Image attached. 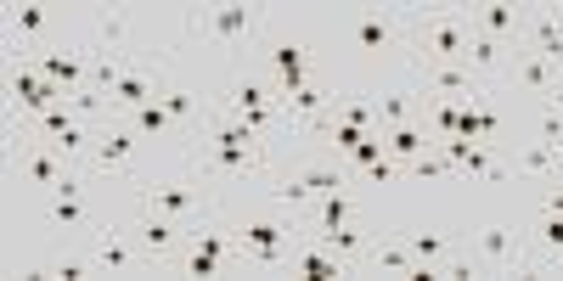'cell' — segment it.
<instances>
[{
    "instance_id": "17",
    "label": "cell",
    "mask_w": 563,
    "mask_h": 281,
    "mask_svg": "<svg viewBox=\"0 0 563 281\" xmlns=\"http://www.w3.org/2000/svg\"><path fill=\"white\" fill-rule=\"evenodd\" d=\"M7 34H12V57H40V40L52 34V12L23 0V7L7 12Z\"/></svg>"
},
{
    "instance_id": "10",
    "label": "cell",
    "mask_w": 563,
    "mask_h": 281,
    "mask_svg": "<svg viewBox=\"0 0 563 281\" xmlns=\"http://www.w3.org/2000/svg\"><path fill=\"white\" fill-rule=\"evenodd\" d=\"M350 40L366 57H384L395 45H406V12L395 7H350Z\"/></svg>"
},
{
    "instance_id": "9",
    "label": "cell",
    "mask_w": 563,
    "mask_h": 281,
    "mask_svg": "<svg viewBox=\"0 0 563 281\" xmlns=\"http://www.w3.org/2000/svg\"><path fill=\"white\" fill-rule=\"evenodd\" d=\"M135 153H141V135L124 124V119H108L97 130V140H90L85 153V175H135Z\"/></svg>"
},
{
    "instance_id": "4",
    "label": "cell",
    "mask_w": 563,
    "mask_h": 281,
    "mask_svg": "<svg viewBox=\"0 0 563 281\" xmlns=\"http://www.w3.org/2000/svg\"><path fill=\"white\" fill-rule=\"evenodd\" d=\"M265 23H271V12H265V7H254V0H220V7H186V34L209 40L214 52H225V57L249 52V45L265 34Z\"/></svg>"
},
{
    "instance_id": "25",
    "label": "cell",
    "mask_w": 563,
    "mask_h": 281,
    "mask_svg": "<svg viewBox=\"0 0 563 281\" xmlns=\"http://www.w3.org/2000/svg\"><path fill=\"white\" fill-rule=\"evenodd\" d=\"M456 135H467V140H485V147H496V135H501V113H496V108H485V97H479V102H467V108H462V124H456Z\"/></svg>"
},
{
    "instance_id": "34",
    "label": "cell",
    "mask_w": 563,
    "mask_h": 281,
    "mask_svg": "<svg viewBox=\"0 0 563 281\" xmlns=\"http://www.w3.org/2000/svg\"><path fill=\"white\" fill-rule=\"evenodd\" d=\"M547 102H558V108H563V85H558V90H552V97H547Z\"/></svg>"
},
{
    "instance_id": "19",
    "label": "cell",
    "mask_w": 563,
    "mask_h": 281,
    "mask_svg": "<svg viewBox=\"0 0 563 281\" xmlns=\"http://www.w3.org/2000/svg\"><path fill=\"white\" fill-rule=\"evenodd\" d=\"M158 102L169 108V119H175L180 140H192V135H198V124L209 119V102L198 97V90H186V85H169V79H164V90H158Z\"/></svg>"
},
{
    "instance_id": "7",
    "label": "cell",
    "mask_w": 563,
    "mask_h": 281,
    "mask_svg": "<svg viewBox=\"0 0 563 281\" xmlns=\"http://www.w3.org/2000/svg\"><path fill=\"white\" fill-rule=\"evenodd\" d=\"M79 164H68L52 140H40V135H18L12 140V175H18V186H29V192H57V186L74 175Z\"/></svg>"
},
{
    "instance_id": "3",
    "label": "cell",
    "mask_w": 563,
    "mask_h": 281,
    "mask_svg": "<svg viewBox=\"0 0 563 281\" xmlns=\"http://www.w3.org/2000/svg\"><path fill=\"white\" fill-rule=\"evenodd\" d=\"M474 12L462 7H440V12H406V45H411V63L429 68V63H467L474 52Z\"/></svg>"
},
{
    "instance_id": "15",
    "label": "cell",
    "mask_w": 563,
    "mask_h": 281,
    "mask_svg": "<svg viewBox=\"0 0 563 281\" xmlns=\"http://www.w3.org/2000/svg\"><path fill=\"white\" fill-rule=\"evenodd\" d=\"M34 68L52 85H63L68 97H74V90H90V52H85V45H52V52L34 57Z\"/></svg>"
},
{
    "instance_id": "12",
    "label": "cell",
    "mask_w": 563,
    "mask_h": 281,
    "mask_svg": "<svg viewBox=\"0 0 563 281\" xmlns=\"http://www.w3.org/2000/svg\"><path fill=\"white\" fill-rule=\"evenodd\" d=\"M417 79H422V90H429V97H451V102H479V97H490V85L467 68V63H429V68H417Z\"/></svg>"
},
{
    "instance_id": "8",
    "label": "cell",
    "mask_w": 563,
    "mask_h": 281,
    "mask_svg": "<svg viewBox=\"0 0 563 281\" xmlns=\"http://www.w3.org/2000/svg\"><path fill=\"white\" fill-rule=\"evenodd\" d=\"M220 108H225L231 119L254 124L260 135H282V130H288V124H282V90L260 85L254 74H249V79H231V90L220 97Z\"/></svg>"
},
{
    "instance_id": "11",
    "label": "cell",
    "mask_w": 563,
    "mask_h": 281,
    "mask_svg": "<svg viewBox=\"0 0 563 281\" xmlns=\"http://www.w3.org/2000/svg\"><path fill=\"white\" fill-rule=\"evenodd\" d=\"M130 237L141 243V254H147L158 270H175L180 254H186V243H192V231L175 225V220H164V214H153V209H141V220L130 225Z\"/></svg>"
},
{
    "instance_id": "27",
    "label": "cell",
    "mask_w": 563,
    "mask_h": 281,
    "mask_svg": "<svg viewBox=\"0 0 563 281\" xmlns=\"http://www.w3.org/2000/svg\"><path fill=\"white\" fill-rule=\"evenodd\" d=\"M519 169H525L530 180H552V175H558V147H547V140H536V147H525Z\"/></svg>"
},
{
    "instance_id": "31",
    "label": "cell",
    "mask_w": 563,
    "mask_h": 281,
    "mask_svg": "<svg viewBox=\"0 0 563 281\" xmlns=\"http://www.w3.org/2000/svg\"><path fill=\"white\" fill-rule=\"evenodd\" d=\"M536 135L547 140V147H563V108H558V102H547V108H541V119H536Z\"/></svg>"
},
{
    "instance_id": "14",
    "label": "cell",
    "mask_w": 563,
    "mask_h": 281,
    "mask_svg": "<svg viewBox=\"0 0 563 281\" xmlns=\"http://www.w3.org/2000/svg\"><path fill=\"white\" fill-rule=\"evenodd\" d=\"M90 52H113V57H135V12L130 7H102L97 18H90Z\"/></svg>"
},
{
    "instance_id": "2",
    "label": "cell",
    "mask_w": 563,
    "mask_h": 281,
    "mask_svg": "<svg viewBox=\"0 0 563 281\" xmlns=\"http://www.w3.org/2000/svg\"><path fill=\"white\" fill-rule=\"evenodd\" d=\"M231 231H238V265H254V270H282L294 259L299 237H305V220L288 214V209H249L243 220H231Z\"/></svg>"
},
{
    "instance_id": "16",
    "label": "cell",
    "mask_w": 563,
    "mask_h": 281,
    "mask_svg": "<svg viewBox=\"0 0 563 281\" xmlns=\"http://www.w3.org/2000/svg\"><path fill=\"white\" fill-rule=\"evenodd\" d=\"M501 79H507V85H525V90H536V97H552V90L563 85V68H558L552 57L530 52V45H519V52L507 57Z\"/></svg>"
},
{
    "instance_id": "35",
    "label": "cell",
    "mask_w": 563,
    "mask_h": 281,
    "mask_svg": "<svg viewBox=\"0 0 563 281\" xmlns=\"http://www.w3.org/2000/svg\"><path fill=\"white\" fill-rule=\"evenodd\" d=\"M558 169H563V147H558Z\"/></svg>"
},
{
    "instance_id": "22",
    "label": "cell",
    "mask_w": 563,
    "mask_h": 281,
    "mask_svg": "<svg viewBox=\"0 0 563 281\" xmlns=\"http://www.w3.org/2000/svg\"><path fill=\"white\" fill-rule=\"evenodd\" d=\"M327 248H333L350 270H366V254H372V231L361 225V220H350V225H339V231H327L321 237Z\"/></svg>"
},
{
    "instance_id": "20",
    "label": "cell",
    "mask_w": 563,
    "mask_h": 281,
    "mask_svg": "<svg viewBox=\"0 0 563 281\" xmlns=\"http://www.w3.org/2000/svg\"><path fill=\"white\" fill-rule=\"evenodd\" d=\"M384 147H389V158L406 169V164H417L422 153H440V135H434L429 124H395V130H384Z\"/></svg>"
},
{
    "instance_id": "23",
    "label": "cell",
    "mask_w": 563,
    "mask_h": 281,
    "mask_svg": "<svg viewBox=\"0 0 563 281\" xmlns=\"http://www.w3.org/2000/svg\"><path fill=\"white\" fill-rule=\"evenodd\" d=\"M271 68H276V90H299V85H310V52L299 40H282L276 52H271Z\"/></svg>"
},
{
    "instance_id": "26",
    "label": "cell",
    "mask_w": 563,
    "mask_h": 281,
    "mask_svg": "<svg viewBox=\"0 0 563 281\" xmlns=\"http://www.w3.org/2000/svg\"><path fill=\"white\" fill-rule=\"evenodd\" d=\"M124 124H130L141 140H153V135H175V140H180V130H175V119H169L164 102H141L135 113H124Z\"/></svg>"
},
{
    "instance_id": "18",
    "label": "cell",
    "mask_w": 563,
    "mask_h": 281,
    "mask_svg": "<svg viewBox=\"0 0 563 281\" xmlns=\"http://www.w3.org/2000/svg\"><path fill=\"white\" fill-rule=\"evenodd\" d=\"M299 220H305V231H310V237H327V231L350 225V220H355V198H350V186H339V192L316 198V203H310Z\"/></svg>"
},
{
    "instance_id": "21",
    "label": "cell",
    "mask_w": 563,
    "mask_h": 281,
    "mask_svg": "<svg viewBox=\"0 0 563 281\" xmlns=\"http://www.w3.org/2000/svg\"><path fill=\"white\" fill-rule=\"evenodd\" d=\"M474 29L490 34V40H525V7H507V0H485V7H474Z\"/></svg>"
},
{
    "instance_id": "6",
    "label": "cell",
    "mask_w": 563,
    "mask_h": 281,
    "mask_svg": "<svg viewBox=\"0 0 563 281\" xmlns=\"http://www.w3.org/2000/svg\"><path fill=\"white\" fill-rule=\"evenodd\" d=\"M462 248L474 254V265H479V270H490V276H507V270H541L536 243H530V225H507V220L479 225Z\"/></svg>"
},
{
    "instance_id": "24",
    "label": "cell",
    "mask_w": 563,
    "mask_h": 281,
    "mask_svg": "<svg viewBox=\"0 0 563 281\" xmlns=\"http://www.w3.org/2000/svg\"><path fill=\"white\" fill-rule=\"evenodd\" d=\"M366 265H372V270H389V276H411V281H417V259H411V248H406V243H395V237H372Z\"/></svg>"
},
{
    "instance_id": "5",
    "label": "cell",
    "mask_w": 563,
    "mask_h": 281,
    "mask_svg": "<svg viewBox=\"0 0 563 281\" xmlns=\"http://www.w3.org/2000/svg\"><path fill=\"white\" fill-rule=\"evenodd\" d=\"M141 209H153V214H164V220H175L186 231H198L203 220L220 214V192L198 169H186L175 180H147V186H141Z\"/></svg>"
},
{
    "instance_id": "33",
    "label": "cell",
    "mask_w": 563,
    "mask_h": 281,
    "mask_svg": "<svg viewBox=\"0 0 563 281\" xmlns=\"http://www.w3.org/2000/svg\"><path fill=\"white\" fill-rule=\"evenodd\" d=\"M339 119L361 124V130H378V108H366V102H339Z\"/></svg>"
},
{
    "instance_id": "30",
    "label": "cell",
    "mask_w": 563,
    "mask_h": 281,
    "mask_svg": "<svg viewBox=\"0 0 563 281\" xmlns=\"http://www.w3.org/2000/svg\"><path fill=\"white\" fill-rule=\"evenodd\" d=\"M406 175H417V180H440V175H456V164H451L445 153H422L417 164H406Z\"/></svg>"
},
{
    "instance_id": "13",
    "label": "cell",
    "mask_w": 563,
    "mask_h": 281,
    "mask_svg": "<svg viewBox=\"0 0 563 281\" xmlns=\"http://www.w3.org/2000/svg\"><path fill=\"white\" fill-rule=\"evenodd\" d=\"M90 259H97V276H135V270H147L153 259L141 254V243L130 237V231H102L97 243H90Z\"/></svg>"
},
{
    "instance_id": "29",
    "label": "cell",
    "mask_w": 563,
    "mask_h": 281,
    "mask_svg": "<svg viewBox=\"0 0 563 281\" xmlns=\"http://www.w3.org/2000/svg\"><path fill=\"white\" fill-rule=\"evenodd\" d=\"M395 124H411V97L406 90H395V97L378 102V130H395Z\"/></svg>"
},
{
    "instance_id": "1",
    "label": "cell",
    "mask_w": 563,
    "mask_h": 281,
    "mask_svg": "<svg viewBox=\"0 0 563 281\" xmlns=\"http://www.w3.org/2000/svg\"><path fill=\"white\" fill-rule=\"evenodd\" d=\"M192 169L225 198L231 186H249L260 175H271V135H260L254 124L231 119L220 102L209 108V119L192 135Z\"/></svg>"
},
{
    "instance_id": "28",
    "label": "cell",
    "mask_w": 563,
    "mask_h": 281,
    "mask_svg": "<svg viewBox=\"0 0 563 281\" xmlns=\"http://www.w3.org/2000/svg\"><path fill=\"white\" fill-rule=\"evenodd\" d=\"M366 135H372V130H361V124H344V119H333V130H327V135L316 140V147H333V153H355V147H361Z\"/></svg>"
},
{
    "instance_id": "32",
    "label": "cell",
    "mask_w": 563,
    "mask_h": 281,
    "mask_svg": "<svg viewBox=\"0 0 563 281\" xmlns=\"http://www.w3.org/2000/svg\"><path fill=\"white\" fill-rule=\"evenodd\" d=\"M45 276H63V281H85V276H97V259H74V254H63Z\"/></svg>"
}]
</instances>
